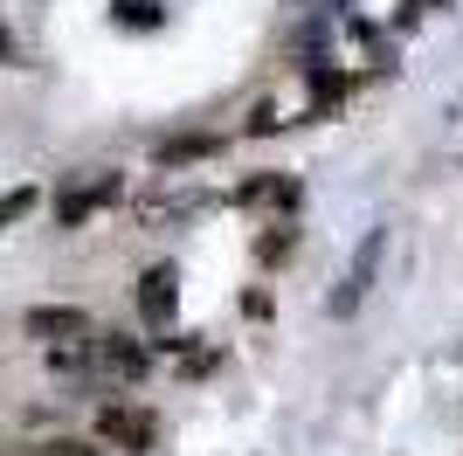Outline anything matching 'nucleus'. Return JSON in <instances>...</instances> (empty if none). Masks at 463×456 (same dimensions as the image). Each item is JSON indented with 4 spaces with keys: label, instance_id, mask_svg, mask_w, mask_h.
I'll list each match as a JSON object with an SVG mask.
<instances>
[{
    "label": "nucleus",
    "instance_id": "9b49d317",
    "mask_svg": "<svg viewBox=\"0 0 463 456\" xmlns=\"http://www.w3.org/2000/svg\"><path fill=\"white\" fill-rule=\"evenodd\" d=\"M290 242H298V235H290V228H277V235H263V242H256V256H263V263H277Z\"/></svg>",
    "mask_w": 463,
    "mask_h": 456
},
{
    "label": "nucleus",
    "instance_id": "6e6552de",
    "mask_svg": "<svg viewBox=\"0 0 463 456\" xmlns=\"http://www.w3.org/2000/svg\"><path fill=\"white\" fill-rule=\"evenodd\" d=\"M214 138H174V146H159V166H187V159H208Z\"/></svg>",
    "mask_w": 463,
    "mask_h": 456
},
{
    "label": "nucleus",
    "instance_id": "0eeeda50",
    "mask_svg": "<svg viewBox=\"0 0 463 456\" xmlns=\"http://www.w3.org/2000/svg\"><path fill=\"white\" fill-rule=\"evenodd\" d=\"M97 360H104V374H118V380H138L146 374V346H132V339H97Z\"/></svg>",
    "mask_w": 463,
    "mask_h": 456
},
{
    "label": "nucleus",
    "instance_id": "423d86ee",
    "mask_svg": "<svg viewBox=\"0 0 463 456\" xmlns=\"http://www.w3.org/2000/svg\"><path fill=\"white\" fill-rule=\"evenodd\" d=\"M235 208H298V180L290 173H263L250 187H235Z\"/></svg>",
    "mask_w": 463,
    "mask_h": 456
},
{
    "label": "nucleus",
    "instance_id": "7ed1b4c3",
    "mask_svg": "<svg viewBox=\"0 0 463 456\" xmlns=\"http://www.w3.org/2000/svg\"><path fill=\"white\" fill-rule=\"evenodd\" d=\"M28 339H49V346H70V339H90V318H83L77 304H35L28 311Z\"/></svg>",
    "mask_w": 463,
    "mask_h": 456
},
{
    "label": "nucleus",
    "instance_id": "20e7f679",
    "mask_svg": "<svg viewBox=\"0 0 463 456\" xmlns=\"http://www.w3.org/2000/svg\"><path fill=\"white\" fill-rule=\"evenodd\" d=\"M381 249H387V235H381V228H373L367 242H360V256H353L346 284L332 290V318H346V311H360V298H367V284H373V263H381Z\"/></svg>",
    "mask_w": 463,
    "mask_h": 456
},
{
    "label": "nucleus",
    "instance_id": "9d476101",
    "mask_svg": "<svg viewBox=\"0 0 463 456\" xmlns=\"http://www.w3.org/2000/svg\"><path fill=\"white\" fill-rule=\"evenodd\" d=\"M28 208H35V187H14L7 201H0V228H7V222H21Z\"/></svg>",
    "mask_w": 463,
    "mask_h": 456
},
{
    "label": "nucleus",
    "instance_id": "f8f14e48",
    "mask_svg": "<svg viewBox=\"0 0 463 456\" xmlns=\"http://www.w3.org/2000/svg\"><path fill=\"white\" fill-rule=\"evenodd\" d=\"M49 456H90L83 442H49Z\"/></svg>",
    "mask_w": 463,
    "mask_h": 456
},
{
    "label": "nucleus",
    "instance_id": "39448f33",
    "mask_svg": "<svg viewBox=\"0 0 463 456\" xmlns=\"http://www.w3.org/2000/svg\"><path fill=\"white\" fill-rule=\"evenodd\" d=\"M97 429H104V442H118V450H132V456H146L159 442V422L146 415V408H104Z\"/></svg>",
    "mask_w": 463,
    "mask_h": 456
},
{
    "label": "nucleus",
    "instance_id": "1a4fd4ad",
    "mask_svg": "<svg viewBox=\"0 0 463 456\" xmlns=\"http://www.w3.org/2000/svg\"><path fill=\"white\" fill-rule=\"evenodd\" d=\"M118 28H159V0H118Z\"/></svg>",
    "mask_w": 463,
    "mask_h": 456
},
{
    "label": "nucleus",
    "instance_id": "ddd939ff",
    "mask_svg": "<svg viewBox=\"0 0 463 456\" xmlns=\"http://www.w3.org/2000/svg\"><path fill=\"white\" fill-rule=\"evenodd\" d=\"M14 56V35H7V21H0V62Z\"/></svg>",
    "mask_w": 463,
    "mask_h": 456
},
{
    "label": "nucleus",
    "instance_id": "f03ea898",
    "mask_svg": "<svg viewBox=\"0 0 463 456\" xmlns=\"http://www.w3.org/2000/svg\"><path fill=\"white\" fill-rule=\"evenodd\" d=\"M180 311V270L174 263H153L146 277H138V318L153 325V332H166Z\"/></svg>",
    "mask_w": 463,
    "mask_h": 456
},
{
    "label": "nucleus",
    "instance_id": "f257e3e1",
    "mask_svg": "<svg viewBox=\"0 0 463 456\" xmlns=\"http://www.w3.org/2000/svg\"><path fill=\"white\" fill-rule=\"evenodd\" d=\"M118 194H125V180H118V173H90V180H77V187L56 194V222H62V228H83L97 208H111Z\"/></svg>",
    "mask_w": 463,
    "mask_h": 456
}]
</instances>
